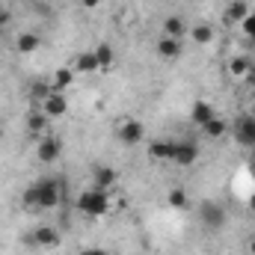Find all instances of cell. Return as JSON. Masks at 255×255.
Wrapping results in <instances>:
<instances>
[{"label": "cell", "mask_w": 255, "mask_h": 255, "mask_svg": "<svg viewBox=\"0 0 255 255\" xmlns=\"http://www.w3.org/2000/svg\"><path fill=\"white\" fill-rule=\"evenodd\" d=\"M166 202H169L172 208H187V193L181 190V187H175V190H169Z\"/></svg>", "instance_id": "24"}, {"label": "cell", "mask_w": 255, "mask_h": 255, "mask_svg": "<svg viewBox=\"0 0 255 255\" xmlns=\"http://www.w3.org/2000/svg\"><path fill=\"white\" fill-rule=\"evenodd\" d=\"M241 27H244V33L250 36V42L255 45V15H247V18L241 21Z\"/></svg>", "instance_id": "25"}, {"label": "cell", "mask_w": 255, "mask_h": 255, "mask_svg": "<svg viewBox=\"0 0 255 255\" xmlns=\"http://www.w3.org/2000/svg\"><path fill=\"white\" fill-rule=\"evenodd\" d=\"M45 128H48V116H45L42 110H36V113L27 116V130H30V136H33V133H42Z\"/></svg>", "instance_id": "20"}, {"label": "cell", "mask_w": 255, "mask_h": 255, "mask_svg": "<svg viewBox=\"0 0 255 255\" xmlns=\"http://www.w3.org/2000/svg\"><path fill=\"white\" fill-rule=\"evenodd\" d=\"M9 21H12V12L0 3V27H3V24H9Z\"/></svg>", "instance_id": "27"}, {"label": "cell", "mask_w": 255, "mask_h": 255, "mask_svg": "<svg viewBox=\"0 0 255 255\" xmlns=\"http://www.w3.org/2000/svg\"><path fill=\"white\" fill-rule=\"evenodd\" d=\"M250 116H253V119H255V107H253V113H250Z\"/></svg>", "instance_id": "32"}, {"label": "cell", "mask_w": 255, "mask_h": 255, "mask_svg": "<svg viewBox=\"0 0 255 255\" xmlns=\"http://www.w3.org/2000/svg\"><path fill=\"white\" fill-rule=\"evenodd\" d=\"M250 15H255V3H253V6H250Z\"/></svg>", "instance_id": "31"}, {"label": "cell", "mask_w": 255, "mask_h": 255, "mask_svg": "<svg viewBox=\"0 0 255 255\" xmlns=\"http://www.w3.org/2000/svg\"><path fill=\"white\" fill-rule=\"evenodd\" d=\"M253 160H255V145H253Z\"/></svg>", "instance_id": "33"}, {"label": "cell", "mask_w": 255, "mask_h": 255, "mask_svg": "<svg viewBox=\"0 0 255 255\" xmlns=\"http://www.w3.org/2000/svg\"><path fill=\"white\" fill-rule=\"evenodd\" d=\"M80 3H83L86 9H95V6H98V0H80Z\"/></svg>", "instance_id": "28"}, {"label": "cell", "mask_w": 255, "mask_h": 255, "mask_svg": "<svg viewBox=\"0 0 255 255\" xmlns=\"http://www.w3.org/2000/svg\"><path fill=\"white\" fill-rule=\"evenodd\" d=\"M60 154H63V139H60V136H45V139L36 145V157H39L45 166L57 163V160H60Z\"/></svg>", "instance_id": "6"}, {"label": "cell", "mask_w": 255, "mask_h": 255, "mask_svg": "<svg viewBox=\"0 0 255 255\" xmlns=\"http://www.w3.org/2000/svg\"><path fill=\"white\" fill-rule=\"evenodd\" d=\"M199 223H202V229H208V232H220V229L229 223V211H226L220 202L205 199V202L199 205Z\"/></svg>", "instance_id": "3"}, {"label": "cell", "mask_w": 255, "mask_h": 255, "mask_svg": "<svg viewBox=\"0 0 255 255\" xmlns=\"http://www.w3.org/2000/svg\"><path fill=\"white\" fill-rule=\"evenodd\" d=\"M247 15H250V3L247 0H232L229 3V18L232 21H244Z\"/></svg>", "instance_id": "23"}, {"label": "cell", "mask_w": 255, "mask_h": 255, "mask_svg": "<svg viewBox=\"0 0 255 255\" xmlns=\"http://www.w3.org/2000/svg\"><path fill=\"white\" fill-rule=\"evenodd\" d=\"M214 116H217V113H214V104H211V101H193V107H190L193 125L205 128L211 119H214Z\"/></svg>", "instance_id": "11"}, {"label": "cell", "mask_w": 255, "mask_h": 255, "mask_svg": "<svg viewBox=\"0 0 255 255\" xmlns=\"http://www.w3.org/2000/svg\"><path fill=\"white\" fill-rule=\"evenodd\" d=\"M142 136H145V128H142V122H136V119H128V122L119 125V139H122L125 145L142 142Z\"/></svg>", "instance_id": "8"}, {"label": "cell", "mask_w": 255, "mask_h": 255, "mask_svg": "<svg viewBox=\"0 0 255 255\" xmlns=\"http://www.w3.org/2000/svg\"><path fill=\"white\" fill-rule=\"evenodd\" d=\"M39 110H42L48 119H60V116H65V110H68V101H65L63 92H54V89H51V92L42 98Z\"/></svg>", "instance_id": "7"}, {"label": "cell", "mask_w": 255, "mask_h": 255, "mask_svg": "<svg viewBox=\"0 0 255 255\" xmlns=\"http://www.w3.org/2000/svg\"><path fill=\"white\" fill-rule=\"evenodd\" d=\"M169 160L178 163V166H193V163L199 160V145H196V139H175Z\"/></svg>", "instance_id": "4"}, {"label": "cell", "mask_w": 255, "mask_h": 255, "mask_svg": "<svg viewBox=\"0 0 255 255\" xmlns=\"http://www.w3.org/2000/svg\"><path fill=\"white\" fill-rule=\"evenodd\" d=\"M202 130H205L211 139H217V136H223V133L229 130V122H226V119H220V116H214V119H211L208 125L202 128Z\"/></svg>", "instance_id": "22"}, {"label": "cell", "mask_w": 255, "mask_h": 255, "mask_svg": "<svg viewBox=\"0 0 255 255\" xmlns=\"http://www.w3.org/2000/svg\"><path fill=\"white\" fill-rule=\"evenodd\" d=\"M116 169L113 166H98L95 169V187H101V190H110L113 184H116Z\"/></svg>", "instance_id": "17"}, {"label": "cell", "mask_w": 255, "mask_h": 255, "mask_svg": "<svg viewBox=\"0 0 255 255\" xmlns=\"http://www.w3.org/2000/svg\"><path fill=\"white\" fill-rule=\"evenodd\" d=\"M190 36H193L196 45H208V42L214 39V27H211V24H196L190 30Z\"/></svg>", "instance_id": "21"}, {"label": "cell", "mask_w": 255, "mask_h": 255, "mask_svg": "<svg viewBox=\"0 0 255 255\" xmlns=\"http://www.w3.org/2000/svg\"><path fill=\"white\" fill-rule=\"evenodd\" d=\"M250 255H255V238L250 241Z\"/></svg>", "instance_id": "30"}, {"label": "cell", "mask_w": 255, "mask_h": 255, "mask_svg": "<svg viewBox=\"0 0 255 255\" xmlns=\"http://www.w3.org/2000/svg\"><path fill=\"white\" fill-rule=\"evenodd\" d=\"M71 83H74V68H57V74L51 80V89L54 92H65Z\"/></svg>", "instance_id": "18"}, {"label": "cell", "mask_w": 255, "mask_h": 255, "mask_svg": "<svg viewBox=\"0 0 255 255\" xmlns=\"http://www.w3.org/2000/svg\"><path fill=\"white\" fill-rule=\"evenodd\" d=\"M250 211H253V217H255V193L250 196Z\"/></svg>", "instance_id": "29"}, {"label": "cell", "mask_w": 255, "mask_h": 255, "mask_svg": "<svg viewBox=\"0 0 255 255\" xmlns=\"http://www.w3.org/2000/svg\"><path fill=\"white\" fill-rule=\"evenodd\" d=\"M77 255H110V253H107L104 247H86L83 253H77Z\"/></svg>", "instance_id": "26"}, {"label": "cell", "mask_w": 255, "mask_h": 255, "mask_svg": "<svg viewBox=\"0 0 255 255\" xmlns=\"http://www.w3.org/2000/svg\"><path fill=\"white\" fill-rule=\"evenodd\" d=\"M229 74L238 77V80L250 77V74H253V60H250V57H235V60L229 63Z\"/></svg>", "instance_id": "15"}, {"label": "cell", "mask_w": 255, "mask_h": 255, "mask_svg": "<svg viewBox=\"0 0 255 255\" xmlns=\"http://www.w3.org/2000/svg\"><path fill=\"white\" fill-rule=\"evenodd\" d=\"M63 202V181L60 178H39L24 190V205L27 208H39V211H51Z\"/></svg>", "instance_id": "1"}, {"label": "cell", "mask_w": 255, "mask_h": 255, "mask_svg": "<svg viewBox=\"0 0 255 255\" xmlns=\"http://www.w3.org/2000/svg\"><path fill=\"white\" fill-rule=\"evenodd\" d=\"M92 71H98V60L92 51H83L74 57V74H92Z\"/></svg>", "instance_id": "14"}, {"label": "cell", "mask_w": 255, "mask_h": 255, "mask_svg": "<svg viewBox=\"0 0 255 255\" xmlns=\"http://www.w3.org/2000/svg\"><path fill=\"white\" fill-rule=\"evenodd\" d=\"M163 36H166V39H184V36H187V24H184V18L169 15V18L163 21Z\"/></svg>", "instance_id": "12"}, {"label": "cell", "mask_w": 255, "mask_h": 255, "mask_svg": "<svg viewBox=\"0 0 255 255\" xmlns=\"http://www.w3.org/2000/svg\"><path fill=\"white\" fill-rule=\"evenodd\" d=\"M148 157L151 160H169L172 157V142L169 139H154L148 145Z\"/></svg>", "instance_id": "16"}, {"label": "cell", "mask_w": 255, "mask_h": 255, "mask_svg": "<svg viewBox=\"0 0 255 255\" xmlns=\"http://www.w3.org/2000/svg\"><path fill=\"white\" fill-rule=\"evenodd\" d=\"M39 45H42V39L36 36V33H18V39H15V48H18V54H36L39 51Z\"/></svg>", "instance_id": "13"}, {"label": "cell", "mask_w": 255, "mask_h": 255, "mask_svg": "<svg viewBox=\"0 0 255 255\" xmlns=\"http://www.w3.org/2000/svg\"><path fill=\"white\" fill-rule=\"evenodd\" d=\"M33 244L42 247V250H54V247H60V232L54 226H39L33 232Z\"/></svg>", "instance_id": "9"}, {"label": "cell", "mask_w": 255, "mask_h": 255, "mask_svg": "<svg viewBox=\"0 0 255 255\" xmlns=\"http://www.w3.org/2000/svg\"><path fill=\"white\" fill-rule=\"evenodd\" d=\"M77 211L86 214V217H107V211H110V196H107V190H101V187L83 190L77 196Z\"/></svg>", "instance_id": "2"}, {"label": "cell", "mask_w": 255, "mask_h": 255, "mask_svg": "<svg viewBox=\"0 0 255 255\" xmlns=\"http://www.w3.org/2000/svg\"><path fill=\"white\" fill-rule=\"evenodd\" d=\"M92 54H95V60H98V68H107V65L116 60V54H113V45H107V42H101V45H98Z\"/></svg>", "instance_id": "19"}, {"label": "cell", "mask_w": 255, "mask_h": 255, "mask_svg": "<svg viewBox=\"0 0 255 255\" xmlns=\"http://www.w3.org/2000/svg\"><path fill=\"white\" fill-rule=\"evenodd\" d=\"M157 54H160L163 60H181V57H184V45H181V39H166V36H160Z\"/></svg>", "instance_id": "10"}, {"label": "cell", "mask_w": 255, "mask_h": 255, "mask_svg": "<svg viewBox=\"0 0 255 255\" xmlns=\"http://www.w3.org/2000/svg\"><path fill=\"white\" fill-rule=\"evenodd\" d=\"M232 133H235V139H238V145H244V148H253L255 145V119L250 113H244L235 125H232Z\"/></svg>", "instance_id": "5"}]
</instances>
